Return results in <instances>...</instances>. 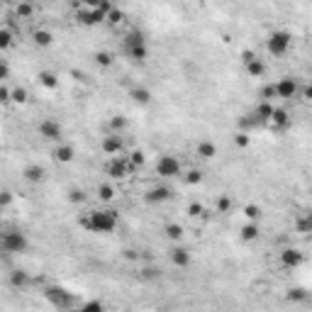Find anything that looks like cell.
<instances>
[{"label": "cell", "instance_id": "cell-1", "mask_svg": "<svg viewBox=\"0 0 312 312\" xmlns=\"http://www.w3.org/2000/svg\"><path fill=\"white\" fill-rule=\"evenodd\" d=\"M81 227L93 234H110L117 227V212L115 210H93L81 219Z\"/></svg>", "mask_w": 312, "mask_h": 312}, {"label": "cell", "instance_id": "cell-2", "mask_svg": "<svg viewBox=\"0 0 312 312\" xmlns=\"http://www.w3.org/2000/svg\"><path fill=\"white\" fill-rule=\"evenodd\" d=\"M44 298L52 302V307L56 310H73V307H78V300L73 293H68L66 288H61V285H47L44 288Z\"/></svg>", "mask_w": 312, "mask_h": 312}, {"label": "cell", "instance_id": "cell-3", "mask_svg": "<svg viewBox=\"0 0 312 312\" xmlns=\"http://www.w3.org/2000/svg\"><path fill=\"white\" fill-rule=\"evenodd\" d=\"M27 234L17 230H10V232H0V251L5 254H25L27 251Z\"/></svg>", "mask_w": 312, "mask_h": 312}, {"label": "cell", "instance_id": "cell-4", "mask_svg": "<svg viewBox=\"0 0 312 312\" xmlns=\"http://www.w3.org/2000/svg\"><path fill=\"white\" fill-rule=\"evenodd\" d=\"M266 47H269V54H273V56L288 54V49L293 47V34H290V32H285V29H276V32H271V34H269Z\"/></svg>", "mask_w": 312, "mask_h": 312}, {"label": "cell", "instance_id": "cell-5", "mask_svg": "<svg viewBox=\"0 0 312 312\" xmlns=\"http://www.w3.org/2000/svg\"><path fill=\"white\" fill-rule=\"evenodd\" d=\"M108 10H110V3L100 5V8H78V10H76V20H78L81 25H85V27H95V25L105 22Z\"/></svg>", "mask_w": 312, "mask_h": 312}, {"label": "cell", "instance_id": "cell-6", "mask_svg": "<svg viewBox=\"0 0 312 312\" xmlns=\"http://www.w3.org/2000/svg\"><path fill=\"white\" fill-rule=\"evenodd\" d=\"M135 168L129 166V161H127V156H112L110 159V163L105 166V173H108L110 178H127L129 173H132Z\"/></svg>", "mask_w": 312, "mask_h": 312}, {"label": "cell", "instance_id": "cell-7", "mask_svg": "<svg viewBox=\"0 0 312 312\" xmlns=\"http://www.w3.org/2000/svg\"><path fill=\"white\" fill-rule=\"evenodd\" d=\"M156 173L161 178H178L181 176V161H178L176 156H161L159 161H156Z\"/></svg>", "mask_w": 312, "mask_h": 312}, {"label": "cell", "instance_id": "cell-8", "mask_svg": "<svg viewBox=\"0 0 312 312\" xmlns=\"http://www.w3.org/2000/svg\"><path fill=\"white\" fill-rule=\"evenodd\" d=\"M298 91H300V83L290 76H285L281 81L276 83V98L281 100H290V98H298Z\"/></svg>", "mask_w": 312, "mask_h": 312}, {"label": "cell", "instance_id": "cell-9", "mask_svg": "<svg viewBox=\"0 0 312 312\" xmlns=\"http://www.w3.org/2000/svg\"><path fill=\"white\" fill-rule=\"evenodd\" d=\"M39 137H44L47 142H61L64 127L56 122V120H41L39 122Z\"/></svg>", "mask_w": 312, "mask_h": 312}, {"label": "cell", "instance_id": "cell-10", "mask_svg": "<svg viewBox=\"0 0 312 312\" xmlns=\"http://www.w3.org/2000/svg\"><path fill=\"white\" fill-rule=\"evenodd\" d=\"M171 195H173V193H171L168 186H154V188H149L144 193V200L149 205H161V203H168Z\"/></svg>", "mask_w": 312, "mask_h": 312}, {"label": "cell", "instance_id": "cell-11", "mask_svg": "<svg viewBox=\"0 0 312 312\" xmlns=\"http://www.w3.org/2000/svg\"><path fill=\"white\" fill-rule=\"evenodd\" d=\"M122 149H124L122 135H117V132H110V135L103 139V151H105L108 156H117V154H122Z\"/></svg>", "mask_w": 312, "mask_h": 312}, {"label": "cell", "instance_id": "cell-12", "mask_svg": "<svg viewBox=\"0 0 312 312\" xmlns=\"http://www.w3.org/2000/svg\"><path fill=\"white\" fill-rule=\"evenodd\" d=\"M302 261H305V254H302L300 249L288 246V249H283V251H281V263H283L285 269H298Z\"/></svg>", "mask_w": 312, "mask_h": 312}, {"label": "cell", "instance_id": "cell-13", "mask_svg": "<svg viewBox=\"0 0 312 312\" xmlns=\"http://www.w3.org/2000/svg\"><path fill=\"white\" fill-rule=\"evenodd\" d=\"M290 124V115H288V110H283V108H273V112H271V120H269V127L271 129H285Z\"/></svg>", "mask_w": 312, "mask_h": 312}, {"label": "cell", "instance_id": "cell-14", "mask_svg": "<svg viewBox=\"0 0 312 312\" xmlns=\"http://www.w3.org/2000/svg\"><path fill=\"white\" fill-rule=\"evenodd\" d=\"M271 112H273V103H269V100H258V105L254 108V120H256L258 124H269V120H271Z\"/></svg>", "mask_w": 312, "mask_h": 312}, {"label": "cell", "instance_id": "cell-15", "mask_svg": "<svg viewBox=\"0 0 312 312\" xmlns=\"http://www.w3.org/2000/svg\"><path fill=\"white\" fill-rule=\"evenodd\" d=\"M168 258H171V263L178 266V269L190 266V251L188 249H183V246H173V249L168 251Z\"/></svg>", "mask_w": 312, "mask_h": 312}, {"label": "cell", "instance_id": "cell-16", "mask_svg": "<svg viewBox=\"0 0 312 312\" xmlns=\"http://www.w3.org/2000/svg\"><path fill=\"white\" fill-rule=\"evenodd\" d=\"M22 178L27 181V183H41L44 178H47V171L41 168L39 163H29V166H25V171H22Z\"/></svg>", "mask_w": 312, "mask_h": 312}, {"label": "cell", "instance_id": "cell-17", "mask_svg": "<svg viewBox=\"0 0 312 312\" xmlns=\"http://www.w3.org/2000/svg\"><path fill=\"white\" fill-rule=\"evenodd\" d=\"M52 156H54L59 163H71L73 156H76V149H73L71 144H61V142H59L54 147V151H52Z\"/></svg>", "mask_w": 312, "mask_h": 312}, {"label": "cell", "instance_id": "cell-18", "mask_svg": "<svg viewBox=\"0 0 312 312\" xmlns=\"http://www.w3.org/2000/svg\"><path fill=\"white\" fill-rule=\"evenodd\" d=\"M8 281H10V285H13V288H27V285L32 283L29 273H27V271H22V269H15V271H10Z\"/></svg>", "mask_w": 312, "mask_h": 312}, {"label": "cell", "instance_id": "cell-19", "mask_svg": "<svg viewBox=\"0 0 312 312\" xmlns=\"http://www.w3.org/2000/svg\"><path fill=\"white\" fill-rule=\"evenodd\" d=\"M195 154H198L203 161H210V159L217 156V147H215V142H200L198 149H195Z\"/></svg>", "mask_w": 312, "mask_h": 312}, {"label": "cell", "instance_id": "cell-20", "mask_svg": "<svg viewBox=\"0 0 312 312\" xmlns=\"http://www.w3.org/2000/svg\"><path fill=\"white\" fill-rule=\"evenodd\" d=\"M244 66H246V73H249L251 78H261V76L266 73V64H263L258 56H254L251 61H246Z\"/></svg>", "mask_w": 312, "mask_h": 312}, {"label": "cell", "instance_id": "cell-21", "mask_svg": "<svg viewBox=\"0 0 312 312\" xmlns=\"http://www.w3.org/2000/svg\"><path fill=\"white\" fill-rule=\"evenodd\" d=\"M37 81H39L47 91H56V88H59V76H56L54 71H39Z\"/></svg>", "mask_w": 312, "mask_h": 312}, {"label": "cell", "instance_id": "cell-22", "mask_svg": "<svg viewBox=\"0 0 312 312\" xmlns=\"http://www.w3.org/2000/svg\"><path fill=\"white\" fill-rule=\"evenodd\" d=\"M129 95H132V100L139 103V105H149L151 103V91L144 88V85H135V88L129 91Z\"/></svg>", "mask_w": 312, "mask_h": 312}, {"label": "cell", "instance_id": "cell-23", "mask_svg": "<svg viewBox=\"0 0 312 312\" xmlns=\"http://www.w3.org/2000/svg\"><path fill=\"white\" fill-rule=\"evenodd\" d=\"M258 234H261V230H258V225H256V222H246L244 227L239 230V237H242L244 242H256V239H258Z\"/></svg>", "mask_w": 312, "mask_h": 312}, {"label": "cell", "instance_id": "cell-24", "mask_svg": "<svg viewBox=\"0 0 312 312\" xmlns=\"http://www.w3.org/2000/svg\"><path fill=\"white\" fill-rule=\"evenodd\" d=\"M32 39L37 47H52V41H54V34L49 32V29H37L34 34H32Z\"/></svg>", "mask_w": 312, "mask_h": 312}, {"label": "cell", "instance_id": "cell-25", "mask_svg": "<svg viewBox=\"0 0 312 312\" xmlns=\"http://www.w3.org/2000/svg\"><path fill=\"white\" fill-rule=\"evenodd\" d=\"M163 234H166V239H171V242H178V239L183 237V225L168 222V225L163 227Z\"/></svg>", "mask_w": 312, "mask_h": 312}, {"label": "cell", "instance_id": "cell-26", "mask_svg": "<svg viewBox=\"0 0 312 312\" xmlns=\"http://www.w3.org/2000/svg\"><path fill=\"white\" fill-rule=\"evenodd\" d=\"M15 44V34L10 27H0V52H5V49H10Z\"/></svg>", "mask_w": 312, "mask_h": 312}, {"label": "cell", "instance_id": "cell-27", "mask_svg": "<svg viewBox=\"0 0 312 312\" xmlns=\"http://www.w3.org/2000/svg\"><path fill=\"white\" fill-rule=\"evenodd\" d=\"M127 54H129V59H135V61H147L149 52H147V44H137V47L127 49Z\"/></svg>", "mask_w": 312, "mask_h": 312}, {"label": "cell", "instance_id": "cell-28", "mask_svg": "<svg viewBox=\"0 0 312 312\" xmlns=\"http://www.w3.org/2000/svg\"><path fill=\"white\" fill-rule=\"evenodd\" d=\"M137 44H147L144 39V32H139V29H132L127 37H124V47L129 49V47H137Z\"/></svg>", "mask_w": 312, "mask_h": 312}, {"label": "cell", "instance_id": "cell-29", "mask_svg": "<svg viewBox=\"0 0 312 312\" xmlns=\"http://www.w3.org/2000/svg\"><path fill=\"white\" fill-rule=\"evenodd\" d=\"M105 22L112 25V27H117V25H122L124 22V13L122 10H117V8H110L108 15H105Z\"/></svg>", "mask_w": 312, "mask_h": 312}, {"label": "cell", "instance_id": "cell-30", "mask_svg": "<svg viewBox=\"0 0 312 312\" xmlns=\"http://www.w3.org/2000/svg\"><path fill=\"white\" fill-rule=\"evenodd\" d=\"M127 161H129V166L132 168H142L144 166V161H147V156H144V151L142 149H135V151H129V156H127Z\"/></svg>", "mask_w": 312, "mask_h": 312}, {"label": "cell", "instance_id": "cell-31", "mask_svg": "<svg viewBox=\"0 0 312 312\" xmlns=\"http://www.w3.org/2000/svg\"><path fill=\"white\" fill-rule=\"evenodd\" d=\"M34 15V8L29 5V3H17L15 5V17H20V20H29Z\"/></svg>", "mask_w": 312, "mask_h": 312}, {"label": "cell", "instance_id": "cell-32", "mask_svg": "<svg viewBox=\"0 0 312 312\" xmlns=\"http://www.w3.org/2000/svg\"><path fill=\"white\" fill-rule=\"evenodd\" d=\"M98 198H100L103 203H110V200L115 198V188H112L110 183H103V186H98Z\"/></svg>", "mask_w": 312, "mask_h": 312}, {"label": "cell", "instance_id": "cell-33", "mask_svg": "<svg viewBox=\"0 0 312 312\" xmlns=\"http://www.w3.org/2000/svg\"><path fill=\"white\" fill-rule=\"evenodd\" d=\"M27 98H29L27 88H13V91H10V100H13V103H17V105H25V103H27Z\"/></svg>", "mask_w": 312, "mask_h": 312}, {"label": "cell", "instance_id": "cell-34", "mask_svg": "<svg viewBox=\"0 0 312 312\" xmlns=\"http://www.w3.org/2000/svg\"><path fill=\"white\" fill-rule=\"evenodd\" d=\"M124 129H127V120H124L122 115H115V117L110 120V132H117V135H122Z\"/></svg>", "mask_w": 312, "mask_h": 312}, {"label": "cell", "instance_id": "cell-35", "mask_svg": "<svg viewBox=\"0 0 312 312\" xmlns=\"http://www.w3.org/2000/svg\"><path fill=\"white\" fill-rule=\"evenodd\" d=\"M295 230H298L300 234H310V232H312V217H310V215H302V217H298V222H295Z\"/></svg>", "mask_w": 312, "mask_h": 312}, {"label": "cell", "instance_id": "cell-36", "mask_svg": "<svg viewBox=\"0 0 312 312\" xmlns=\"http://www.w3.org/2000/svg\"><path fill=\"white\" fill-rule=\"evenodd\" d=\"M112 61H115V56L110 54V52H95V64L98 66L108 68V66H112Z\"/></svg>", "mask_w": 312, "mask_h": 312}, {"label": "cell", "instance_id": "cell-37", "mask_svg": "<svg viewBox=\"0 0 312 312\" xmlns=\"http://www.w3.org/2000/svg\"><path fill=\"white\" fill-rule=\"evenodd\" d=\"M183 181H186L188 186H198V183L203 181V171H200V168H190L188 173L183 176Z\"/></svg>", "mask_w": 312, "mask_h": 312}, {"label": "cell", "instance_id": "cell-38", "mask_svg": "<svg viewBox=\"0 0 312 312\" xmlns=\"http://www.w3.org/2000/svg\"><path fill=\"white\" fill-rule=\"evenodd\" d=\"M68 203H73V205L85 203V190H81V188H71V190H68Z\"/></svg>", "mask_w": 312, "mask_h": 312}, {"label": "cell", "instance_id": "cell-39", "mask_svg": "<svg viewBox=\"0 0 312 312\" xmlns=\"http://www.w3.org/2000/svg\"><path fill=\"white\" fill-rule=\"evenodd\" d=\"M305 298H307V290L305 288H290L288 290V300H293V302H302Z\"/></svg>", "mask_w": 312, "mask_h": 312}, {"label": "cell", "instance_id": "cell-40", "mask_svg": "<svg viewBox=\"0 0 312 312\" xmlns=\"http://www.w3.org/2000/svg\"><path fill=\"white\" fill-rule=\"evenodd\" d=\"M261 100H269V103H273V98H276V83H266L263 88H261Z\"/></svg>", "mask_w": 312, "mask_h": 312}, {"label": "cell", "instance_id": "cell-41", "mask_svg": "<svg viewBox=\"0 0 312 312\" xmlns=\"http://www.w3.org/2000/svg\"><path fill=\"white\" fill-rule=\"evenodd\" d=\"M244 217L249 219V222H256V219L261 217V207H258V205H246V207H244Z\"/></svg>", "mask_w": 312, "mask_h": 312}, {"label": "cell", "instance_id": "cell-42", "mask_svg": "<svg viewBox=\"0 0 312 312\" xmlns=\"http://www.w3.org/2000/svg\"><path fill=\"white\" fill-rule=\"evenodd\" d=\"M251 144V137L246 135V132H237L234 135V147H239V149H246Z\"/></svg>", "mask_w": 312, "mask_h": 312}, {"label": "cell", "instance_id": "cell-43", "mask_svg": "<svg viewBox=\"0 0 312 312\" xmlns=\"http://www.w3.org/2000/svg\"><path fill=\"white\" fill-rule=\"evenodd\" d=\"M81 310L83 312H100V310H105V305H103L100 300H91V302H83Z\"/></svg>", "mask_w": 312, "mask_h": 312}, {"label": "cell", "instance_id": "cell-44", "mask_svg": "<svg viewBox=\"0 0 312 312\" xmlns=\"http://www.w3.org/2000/svg\"><path fill=\"white\" fill-rule=\"evenodd\" d=\"M161 269H154V266H147L144 271H142V278H147V281H156V278H161Z\"/></svg>", "mask_w": 312, "mask_h": 312}, {"label": "cell", "instance_id": "cell-45", "mask_svg": "<svg viewBox=\"0 0 312 312\" xmlns=\"http://www.w3.org/2000/svg\"><path fill=\"white\" fill-rule=\"evenodd\" d=\"M203 212H205V207L200 203H190L188 205V215H190V217H203Z\"/></svg>", "mask_w": 312, "mask_h": 312}, {"label": "cell", "instance_id": "cell-46", "mask_svg": "<svg viewBox=\"0 0 312 312\" xmlns=\"http://www.w3.org/2000/svg\"><path fill=\"white\" fill-rule=\"evenodd\" d=\"M13 200H15V195L10 193V190H0V205H3V207L13 205Z\"/></svg>", "mask_w": 312, "mask_h": 312}, {"label": "cell", "instance_id": "cell-47", "mask_svg": "<svg viewBox=\"0 0 312 312\" xmlns=\"http://www.w3.org/2000/svg\"><path fill=\"white\" fill-rule=\"evenodd\" d=\"M232 207V200H230V195H222L217 200V212H227Z\"/></svg>", "mask_w": 312, "mask_h": 312}, {"label": "cell", "instance_id": "cell-48", "mask_svg": "<svg viewBox=\"0 0 312 312\" xmlns=\"http://www.w3.org/2000/svg\"><path fill=\"white\" fill-rule=\"evenodd\" d=\"M298 95H302V100H305V103H310V100H312V88H310V85H300Z\"/></svg>", "mask_w": 312, "mask_h": 312}, {"label": "cell", "instance_id": "cell-49", "mask_svg": "<svg viewBox=\"0 0 312 312\" xmlns=\"http://www.w3.org/2000/svg\"><path fill=\"white\" fill-rule=\"evenodd\" d=\"M0 103H3V105H8V103H13V100H10V91H8L5 85H0Z\"/></svg>", "mask_w": 312, "mask_h": 312}, {"label": "cell", "instance_id": "cell-50", "mask_svg": "<svg viewBox=\"0 0 312 312\" xmlns=\"http://www.w3.org/2000/svg\"><path fill=\"white\" fill-rule=\"evenodd\" d=\"M8 76H10V66H8V64H5V61L0 59V83L5 81Z\"/></svg>", "mask_w": 312, "mask_h": 312}, {"label": "cell", "instance_id": "cell-51", "mask_svg": "<svg viewBox=\"0 0 312 312\" xmlns=\"http://www.w3.org/2000/svg\"><path fill=\"white\" fill-rule=\"evenodd\" d=\"M83 8H100V5H105L108 0H81Z\"/></svg>", "mask_w": 312, "mask_h": 312}, {"label": "cell", "instance_id": "cell-52", "mask_svg": "<svg viewBox=\"0 0 312 312\" xmlns=\"http://www.w3.org/2000/svg\"><path fill=\"white\" fill-rule=\"evenodd\" d=\"M254 56H256V54H254L251 49H244V52H242V61H244V64H246V61H251Z\"/></svg>", "mask_w": 312, "mask_h": 312}, {"label": "cell", "instance_id": "cell-53", "mask_svg": "<svg viewBox=\"0 0 312 312\" xmlns=\"http://www.w3.org/2000/svg\"><path fill=\"white\" fill-rule=\"evenodd\" d=\"M137 256H139V254H137L135 249H127V251H124V258H129V261H135Z\"/></svg>", "mask_w": 312, "mask_h": 312}, {"label": "cell", "instance_id": "cell-54", "mask_svg": "<svg viewBox=\"0 0 312 312\" xmlns=\"http://www.w3.org/2000/svg\"><path fill=\"white\" fill-rule=\"evenodd\" d=\"M3 8H5V3H3V0H0V13H3Z\"/></svg>", "mask_w": 312, "mask_h": 312}, {"label": "cell", "instance_id": "cell-55", "mask_svg": "<svg viewBox=\"0 0 312 312\" xmlns=\"http://www.w3.org/2000/svg\"><path fill=\"white\" fill-rule=\"evenodd\" d=\"M3 212H5V207H3V205H0V217H3Z\"/></svg>", "mask_w": 312, "mask_h": 312}, {"label": "cell", "instance_id": "cell-56", "mask_svg": "<svg viewBox=\"0 0 312 312\" xmlns=\"http://www.w3.org/2000/svg\"><path fill=\"white\" fill-rule=\"evenodd\" d=\"M200 3H203V0H200Z\"/></svg>", "mask_w": 312, "mask_h": 312}]
</instances>
